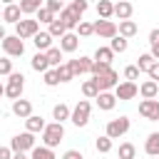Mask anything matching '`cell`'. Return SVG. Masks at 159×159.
Returning <instances> with one entry per match:
<instances>
[{"label": "cell", "instance_id": "6da1fadb", "mask_svg": "<svg viewBox=\"0 0 159 159\" xmlns=\"http://www.w3.org/2000/svg\"><path fill=\"white\" fill-rule=\"evenodd\" d=\"M62 139H65V127H62L60 122H52V124H47V127L42 129V144H45V147L55 149Z\"/></svg>", "mask_w": 159, "mask_h": 159}, {"label": "cell", "instance_id": "7a4b0ae2", "mask_svg": "<svg viewBox=\"0 0 159 159\" xmlns=\"http://www.w3.org/2000/svg\"><path fill=\"white\" fill-rule=\"evenodd\" d=\"M22 89H25V75L22 72H12L7 77V84H5V97L15 102V99L22 97Z\"/></svg>", "mask_w": 159, "mask_h": 159}, {"label": "cell", "instance_id": "3957f363", "mask_svg": "<svg viewBox=\"0 0 159 159\" xmlns=\"http://www.w3.org/2000/svg\"><path fill=\"white\" fill-rule=\"evenodd\" d=\"M129 127H132L129 117H117V119H109V122H107L104 134H107L109 139H119V137H124V134L129 132Z\"/></svg>", "mask_w": 159, "mask_h": 159}, {"label": "cell", "instance_id": "277c9868", "mask_svg": "<svg viewBox=\"0 0 159 159\" xmlns=\"http://www.w3.org/2000/svg\"><path fill=\"white\" fill-rule=\"evenodd\" d=\"M89 114H92V104H89L87 99H80V102L75 104V109H72L70 122H72L75 127H84V124L89 122Z\"/></svg>", "mask_w": 159, "mask_h": 159}, {"label": "cell", "instance_id": "5b68a950", "mask_svg": "<svg viewBox=\"0 0 159 159\" xmlns=\"http://www.w3.org/2000/svg\"><path fill=\"white\" fill-rule=\"evenodd\" d=\"M10 149H12V152H32V149H35V134H32V132L15 134V137L10 139Z\"/></svg>", "mask_w": 159, "mask_h": 159}, {"label": "cell", "instance_id": "8992f818", "mask_svg": "<svg viewBox=\"0 0 159 159\" xmlns=\"http://www.w3.org/2000/svg\"><path fill=\"white\" fill-rule=\"evenodd\" d=\"M37 32H40V22H37V20H32V17H27V20H20V22L15 25V35H17L20 40L35 37Z\"/></svg>", "mask_w": 159, "mask_h": 159}, {"label": "cell", "instance_id": "52a82bcc", "mask_svg": "<svg viewBox=\"0 0 159 159\" xmlns=\"http://www.w3.org/2000/svg\"><path fill=\"white\" fill-rule=\"evenodd\" d=\"M0 45H2V50H5L7 57H20V55L25 52V42H22L17 35H7Z\"/></svg>", "mask_w": 159, "mask_h": 159}, {"label": "cell", "instance_id": "ba28073f", "mask_svg": "<svg viewBox=\"0 0 159 159\" xmlns=\"http://www.w3.org/2000/svg\"><path fill=\"white\" fill-rule=\"evenodd\" d=\"M137 94H139V87H137V82H129V80H124V82H119V84L114 87V97H117L119 102L134 99Z\"/></svg>", "mask_w": 159, "mask_h": 159}, {"label": "cell", "instance_id": "9c48e42d", "mask_svg": "<svg viewBox=\"0 0 159 159\" xmlns=\"http://www.w3.org/2000/svg\"><path fill=\"white\" fill-rule=\"evenodd\" d=\"M139 114L147 122H159V102L157 99H142L139 102Z\"/></svg>", "mask_w": 159, "mask_h": 159}, {"label": "cell", "instance_id": "30bf717a", "mask_svg": "<svg viewBox=\"0 0 159 159\" xmlns=\"http://www.w3.org/2000/svg\"><path fill=\"white\" fill-rule=\"evenodd\" d=\"M94 35H97V37H104V40H112V37H117L119 32H117V25H114L112 20H97V22H94Z\"/></svg>", "mask_w": 159, "mask_h": 159}, {"label": "cell", "instance_id": "8fae6325", "mask_svg": "<svg viewBox=\"0 0 159 159\" xmlns=\"http://www.w3.org/2000/svg\"><path fill=\"white\" fill-rule=\"evenodd\" d=\"M94 80H97L99 92H109V89H114V87L119 84V75H117L114 70H109V72H104V75H99V77H94Z\"/></svg>", "mask_w": 159, "mask_h": 159}, {"label": "cell", "instance_id": "7c38bea8", "mask_svg": "<svg viewBox=\"0 0 159 159\" xmlns=\"http://www.w3.org/2000/svg\"><path fill=\"white\" fill-rule=\"evenodd\" d=\"M62 22H65V27H67V32H72V30H77V25L82 22V15H77L72 7H65L60 15H57Z\"/></svg>", "mask_w": 159, "mask_h": 159}, {"label": "cell", "instance_id": "4fadbf2b", "mask_svg": "<svg viewBox=\"0 0 159 159\" xmlns=\"http://www.w3.org/2000/svg\"><path fill=\"white\" fill-rule=\"evenodd\" d=\"M67 65H70V70L75 72V77H77V75H87V72H92V57H84V55L77 57V60H70Z\"/></svg>", "mask_w": 159, "mask_h": 159}, {"label": "cell", "instance_id": "5bb4252c", "mask_svg": "<svg viewBox=\"0 0 159 159\" xmlns=\"http://www.w3.org/2000/svg\"><path fill=\"white\" fill-rule=\"evenodd\" d=\"M77 47H80V35L77 32H65L60 37V50L62 52H75Z\"/></svg>", "mask_w": 159, "mask_h": 159}, {"label": "cell", "instance_id": "9a60e30c", "mask_svg": "<svg viewBox=\"0 0 159 159\" xmlns=\"http://www.w3.org/2000/svg\"><path fill=\"white\" fill-rule=\"evenodd\" d=\"M12 114L20 117V119H27V117L32 114V102H30V99H22V97L15 99V102H12Z\"/></svg>", "mask_w": 159, "mask_h": 159}, {"label": "cell", "instance_id": "2e32d148", "mask_svg": "<svg viewBox=\"0 0 159 159\" xmlns=\"http://www.w3.org/2000/svg\"><path fill=\"white\" fill-rule=\"evenodd\" d=\"M2 20L5 22H10V25H17L20 20H22V10H20V5H5L2 7Z\"/></svg>", "mask_w": 159, "mask_h": 159}, {"label": "cell", "instance_id": "e0dca14e", "mask_svg": "<svg viewBox=\"0 0 159 159\" xmlns=\"http://www.w3.org/2000/svg\"><path fill=\"white\" fill-rule=\"evenodd\" d=\"M114 104H117V97H114L112 92H99V94H97V107H99L102 112H112Z\"/></svg>", "mask_w": 159, "mask_h": 159}, {"label": "cell", "instance_id": "ac0fdd59", "mask_svg": "<svg viewBox=\"0 0 159 159\" xmlns=\"http://www.w3.org/2000/svg\"><path fill=\"white\" fill-rule=\"evenodd\" d=\"M52 35L50 32H37L35 37H32V42H35V47H37V52H47L50 47H52Z\"/></svg>", "mask_w": 159, "mask_h": 159}, {"label": "cell", "instance_id": "d6986e66", "mask_svg": "<svg viewBox=\"0 0 159 159\" xmlns=\"http://www.w3.org/2000/svg\"><path fill=\"white\" fill-rule=\"evenodd\" d=\"M139 94H142L144 99H154V97L159 94V82H154V80L142 82V84H139Z\"/></svg>", "mask_w": 159, "mask_h": 159}, {"label": "cell", "instance_id": "ffe728a7", "mask_svg": "<svg viewBox=\"0 0 159 159\" xmlns=\"http://www.w3.org/2000/svg\"><path fill=\"white\" fill-rule=\"evenodd\" d=\"M45 127H47V124H45V119H42V117H37V114H30V117L25 119V132L40 134V132H42Z\"/></svg>", "mask_w": 159, "mask_h": 159}, {"label": "cell", "instance_id": "44dd1931", "mask_svg": "<svg viewBox=\"0 0 159 159\" xmlns=\"http://www.w3.org/2000/svg\"><path fill=\"white\" fill-rule=\"evenodd\" d=\"M132 12H134V5H132V2H127V0L114 2V15H117L119 20H129V17H132Z\"/></svg>", "mask_w": 159, "mask_h": 159}, {"label": "cell", "instance_id": "7402d4cb", "mask_svg": "<svg viewBox=\"0 0 159 159\" xmlns=\"http://www.w3.org/2000/svg\"><path fill=\"white\" fill-rule=\"evenodd\" d=\"M144 152L147 157H159V132H152L144 142Z\"/></svg>", "mask_w": 159, "mask_h": 159}, {"label": "cell", "instance_id": "603a6c76", "mask_svg": "<svg viewBox=\"0 0 159 159\" xmlns=\"http://www.w3.org/2000/svg\"><path fill=\"white\" fill-rule=\"evenodd\" d=\"M30 67H32L35 72H42V75H45V72L50 70V62H47V55H45V52H37V55H35V57L30 60Z\"/></svg>", "mask_w": 159, "mask_h": 159}, {"label": "cell", "instance_id": "cb8c5ba5", "mask_svg": "<svg viewBox=\"0 0 159 159\" xmlns=\"http://www.w3.org/2000/svg\"><path fill=\"white\" fill-rule=\"evenodd\" d=\"M70 117H72V109H70L65 102H60V104H55V107H52V119H55V122H60V124H62V122H65V119H70Z\"/></svg>", "mask_w": 159, "mask_h": 159}, {"label": "cell", "instance_id": "d4e9b609", "mask_svg": "<svg viewBox=\"0 0 159 159\" xmlns=\"http://www.w3.org/2000/svg\"><path fill=\"white\" fill-rule=\"evenodd\" d=\"M117 32L122 35V37H134L137 35V22L134 20H119V27H117Z\"/></svg>", "mask_w": 159, "mask_h": 159}, {"label": "cell", "instance_id": "484cf974", "mask_svg": "<svg viewBox=\"0 0 159 159\" xmlns=\"http://www.w3.org/2000/svg\"><path fill=\"white\" fill-rule=\"evenodd\" d=\"M82 94H84L87 99H97V94H99V87H97V80H94V77L82 82Z\"/></svg>", "mask_w": 159, "mask_h": 159}, {"label": "cell", "instance_id": "4316f807", "mask_svg": "<svg viewBox=\"0 0 159 159\" xmlns=\"http://www.w3.org/2000/svg\"><path fill=\"white\" fill-rule=\"evenodd\" d=\"M97 15H99V20H109V17L114 15V2L99 0V2H97Z\"/></svg>", "mask_w": 159, "mask_h": 159}, {"label": "cell", "instance_id": "83f0119b", "mask_svg": "<svg viewBox=\"0 0 159 159\" xmlns=\"http://www.w3.org/2000/svg\"><path fill=\"white\" fill-rule=\"evenodd\" d=\"M42 2L45 0H20V10H22V15H35L40 7H45Z\"/></svg>", "mask_w": 159, "mask_h": 159}, {"label": "cell", "instance_id": "f1b7e54d", "mask_svg": "<svg viewBox=\"0 0 159 159\" xmlns=\"http://www.w3.org/2000/svg\"><path fill=\"white\" fill-rule=\"evenodd\" d=\"M92 60L112 65V60H114V52H112V47H97V50H94V57H92Z\"/></svg>", "mask_w": 159, "mask_h": 159}, {"label": "cell", "instance_id": "f546056e", "mask_svg": "<svg viewBox=\"0 0 159 159\" xmlns=\"http://www.w3.org/2000/svg\"><path fill=\"white\" fill-rule=\"evenodd\" d=\"M109 47H112V52L117 55H122V52H127V47H129V42H127V37H122V35H117V37H112L109 40Z\"/></svg>", "mask_w": 159, "mask_h": 159}, {"label": "cell", "instance_id": "4dcf8cb0", "mask_svg": "<svg viewBox=\"0 0 159 159\" xmlns=\"http://www.w3.org/2000/svg\"><path fill=\"white\" fill-rule=\"evenodd\" d=\"M45 55H47V62H50V67H60V65H62V55H65V52H62L60 47H50Z\"/></svg>", "mask_w": 159, "mask_h": 159}, {"label": "cell", "instance_id": "1f68e13d", "mask_svg": "<svg viewBox=\"0 0 159 159\" xmlns=\"http://www.w3.org/2000/svg\"><path fill=\"white\" fill-rule=\"evenodd\" d=\"M157 60L152 57V52H142L139 57H137V67H139V72H149V67L154 65Z\"/></svg>", "mask_w": 159, "mask_h": 159}, {"label": "cell", "instance_id": "d6a6232c", "mask_svg": "<svg viewBox=\"0 0 159 159\" xmlns=\"http://www.w3.org/2000/svg\"><path fill=\"white\" fill-rule=\"evenodd\" d=\"M30 159H55V152L42 144V147H35V149L30 152Z\"/></svg>", "mask_w": 159, "mask_h": 159}, {"label": "cell", "instance_id": "836d02e7", "mask_svg": "<svg viewBox=\"0 0 159 159\" xmlns=\"http://www.w3.org/2000/svg\"><path fill=\"white\" fill-rule=\"evenodd\" d=\"M134 157H137V147H134L132 142L119 144V157H117V159H134Z\"/></svg>", "mask_w": 159, "mask_h": 159}, {"label": "cell", "instance_id": "e575fe53", "mask_svg": "<svg viewBox=\"0 0 159 159\" xmlns=\"http://www.w3.org/2000/svg\"><path fill=\"white\" fill-rule=\"evenodd\" d=\"M47 32H50L52 37H62V35L67 32V27H65V22H62L60 17H55V20L50 22V30H47Z\"/></svg>", "mask_w": 159, "mask_h": 159}, {"label": "cell", "instance_id": "d590c367", "mask_svg": "<svg viewBox=\"0 0 159 159\" xmlns=\"http://www.w3.org/2000/svg\"><path fill=\"white\" fill-rule=\"evenodd\" d=\"M94 149H97L99 154H107V152H112V139H109L107 134L97 137V142H94Z\"/></svg>", "mask_w": 159, "mask_h": 159}, {"label": "cell", "instance_id": "8d00e7d4", "mask_svg": "<svg viewBox=\"0 0 159 159\" xmlns=\"http://www.w3.org/2000/svg\"><path fill=\"white\" fill-rule=\"evenodd\" d=\"M57 70V77H60V82H70V80H75V72L70 70V65L65 62V65H60V67H55Z\"/></svg>", "mask_w": 159, "mask_h": 159}, {"label": "cell", "instance_id": "74e56055", "mask_svg": "<svg viewBox=\"0 0 159 159\" xmlns=\"http://www.w3.org/2000/svg\"><path fill=\"white\" fill-rule=\"evenodd\" d=\"M35 15H37V22H47V25H50V22H52V20L57 17V15H55L52 10H47V7H40V10L35 12Z\"/></svg>", "mask_w": 159, "mask_h": 159}, {"label": "cell", "instance_id": "f35d334b", "mask_svg": "<svg viewBox=\"0 0 159 159\" xmlns=\"http://www.w3.org/2000/svg\"><path fill=\"white\" fill-rule=\"evenodd\" d=\"M109 70H112V65L92 60V77H99V75H104V72H109Z\"/></svg>", "mask_w": 159, "mask_h": 159}, {"label": "cell", "instance_id": "ab89813d", "mask_svg": "<svg viewBox=\"0 0 159 159\" xmlns=\"http://www.w3.org/2000/svg\"><path fill=\"white\" fill-rule=\"evenodd\" d=\"M45 84H47V87H57V84H60V77H57V70H55V67H50V70L45 72Z\"/></svg>", "mask_w": 159, "mask_h": 159}, {"label": "cell", "instance_id": "60d3db41", "mask_svg": "<svg viewBox=\"0 0 159 159\" xmlns=\"http://www.w3.org/2000/svg\"><path fill=\"white\" fill-rule=\"evenodd\" d=\"M77 35H82V37H89V35H94V25L82 20V22L77 25Z\"/></svg>", "mask_w": 159, "mask_h": 159}, {"label": "cell", "instance_id": "b9f144b4", "mask_svg": "<svg viewBox=\"0 0 159 159\" xmlns=\"http://www.w3.org/2000/svg\"><path fill=\"white\" fill-rule=\"evenodd\" d=\"M45 7L52 10L55 15H60V12L65 10V0H45Z\"/></svg>", "mask_w": 159, "mask_h": 159}, {"label": "cell", "instance_id": "7bdbcfd3", "mask_svg": "<svg viewBox=\"0 0 159 159\" xmlns=\"http://www.w3.org/2000/svg\"><path fill=\"white\" fill-rule=\"evenodd\" d=\"M70 7H72L77 15H84V12H87V7H89V2H87V0H72V5H70Z\"/></svg>", "mask_w": 159, "mask_h": 159}, {"label": "cell", "instance_id": "ee69618b", "mask_svg": "<svg viewBox=\"0 0 159 159\" xmlns=\"http://www.w3.org/2000/svg\"><path fill=\"white\" fill-rule=\"evenodd\" d=\"M0 75H12V60L10 57H0Z\"/></svg>", "mask_w": 159, "mask_h": 159}, {"label": "cell", "instance_id": "f6af8a7d", "mask_svg": "<svg viewBox=\"0 0 159 159\" xmlns=\"http://www.w3.org/2000/svg\"><path fill=\"white\" fill-rule=\"evenodd\" d=\"M124 77H127L129 82L139 80V67H137V65H129V67H124Z\"/></svg>", "mask_w": 159, "mask_h": 159}, {"label": "cell", "instance_id": "bcb514c9", "mask_svg": "<svg viewBox=\"0 0 159 159\" xmlns=\"http://www.w3.org/2000/svg\"><path fill=\"white\" fill-rule=\"evenodd\" d=\"M147 75H149V80H154V82H159V62H154V65L149 67V72H147Z\"/></svg>", "mask_w": 159, "mask_h": 159}, {"label": "cell", "instance_id": "7dc6e473", "mask_svg": "<svg viewBox=\"0 0 159 159\" xmlns=\"http://www.w3.org/2000/svg\"><path fill=\"white\" fill-rule=\"evenodd\" d=\"M62 159H84V157H82V152H77V149H67V152L62 154Z\"/></svg>", "mask_w": 159, "mask_h": 159}, {"label": "cell", "instance_id": "c3c4849f", "mask_svg": "<svg viewBox=\"0 0 159 159\" xmlns=\"http://www.w3.org/2000/svg\"><path fill=\"white\" fill-rule=\"evenodd\" d=\"M12 154H15V152H12L10 147H0V159H12Z\"/></svg>", "mask_w": 159, "mask_h": 159}, {"label": "cell", "instance_id": "681fc988", "mask_svg": "<svg viewBox=\"0 0 159 159\" xmlns=\"http://www.w3.org/2000/svg\"><path fill=\"white\" fill-rule=\"evenodd\" d=\"M149 42H152V45H159V27H154V30L149 32Z\"/></svg>", "mask_w": 159, "mask_h": 159}, {"label": "cell", "instance_id": "f907efd6", "mask_svg": "<svg viewBox=\"0 0 159 159\" xmlns=\"http://www.w3.org/2000/svg\"><path fill=\"white\" fill-rule=\"evenodd\" d=\"M149 52H152V57L159 62V45H152V50H149Z\"/></svg>", "mask_w": 159, "mask_h": 159}, {"label": "cell", "instance_id": "816d5d0a", "mask_svg": "<svg viewBox=\"0 0 159 159\" xmlns=\"http://www.w3.org/2000/svg\"><path fill=\"white\" fill-rule=\"evenodd\" d=\"M12 159H30V157H27L25 152H15V154H12Z\"/></svg>", "mask_w": 159, "mask_h": 159}, {"label": "cell", "instance_id": "f5cc1de1", "mask_svg": "<svg viewBox=\"0 0 159 159\" xmlns=\"http://www.w3.org/2000/svg\"><path fill=\"white\" fill-rule=\"evenodd\" d=\"M5 37H7V32H5V27H2V22H0V42H2Z\"/></svg>", "mask_w": 159, "mask_h": 159}, {"label": "cell", "instance_id": "db71d44e", "mask_svg": "<svg viewBox=\"0 0 159 159\" xmlns=\"http://www.w3.org/2000/svg\"><path fill=\"white\" fill-rule=\"evenodd\" d=\"M2 94H5V84L0 82V97H2Z\"/></svg>", "mask_w": 159, "mask_h": 159}, {"label": "cell", "instance_id": "11a10c76", "mask_svg": "<svg viewBox=\"0 0 159 159\" xmlns=\"http://www.w3.org/2000/svg\"><path fill=\"white\" fill-rule=\"evenodd\" d=\"M2 2H5V5H12V2H15V0H2Z\"/></svg>", "mask_w": 159, "mask_h": 159}, {"label": "cell", "instance_id": "9f6ffc18", "mask_svg": "<svg viewBox=\"0 0 159 159\" xmlns=\"http://www.w3.org/2000/svg\"><path fill=\"white\" fill-rule=\"evenodd\" d=\"M149 159H159V157H149Z\"/></svg>", "mask_w": 159, "mask_h": 159}, {"label": "cell", "instance_id": "6f0895ef", "mask_svg": "<svg viewBox=\"0 0 159 159\" xmlns=\"http://www.w3.org/2000/svg\"><path fill=\"white\" fill-rule=\"evenodd\" d=\"M0 20H2V12H0Z\"/></svg>", "mask_w": 159, "mask_h": 159}, {"label": "cell", "instance_id": "680465c9", "mask_svg": "<svg viewBox=\"0 0 159 159\" xmlns=\"http://www.w3.org/2000/svg\"><path fill=\"white\" fill-rule=\"evenodd\" d=\"M87 2H89V0H87ZM97 2H99V0H97Z\"/></svg>", "mask_w": 159, "mask_h": 159}]
</instances>
